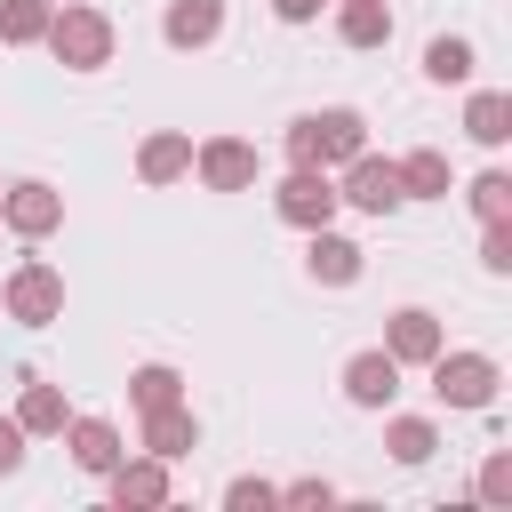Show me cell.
Masks as SVG:
<instances>
[{
  "mask_svg": "<svg viewBox=\"0 0 512 512\" xmlns=\"http://www.w3.org/2000/svg\"><path fill=\"white\" fill-rule=\"evenodd\" d=\"M272 8H280L288 24H304V16H320V0H272Z\"/></svg>",
  "mask_w": 512,
  "mask_h": 512,
  "instance_id": "31",
  "label": "cell"
},
{
  "mask_svg": "<svg viewBox=\"0 0 512 512\" xmlns=\"http://www.w3.org/2000/svg\"><path fill=\"white\" fill-rule=\"evenodd\" d=\"M136 168H144L152 184H168V176H184V168H192V136H152V144L136 152Z\"/></svg>",
  "mask_w": 512,
  "mask_h": 512,
  "instance_id": "19",
  "label": "cell"
},
{
  "mask_svg": "<svg viewBox=\"0 0 512 512\" xmlns=\"http://www.w3.org/2000/svg\"><path fill=\"white\" fill-rule=\"evenodd\" d=\"M352 152H368V120L344 112V104L304 112V120L288 128V160H296V168H328V160H352Z\"/></svg>",
  "mask_w": 512,
  "mask_h": 512,
  "instance_id": "1",
  "label": "cell"
},
{
  "mask_svg": "<svg viewBox=\"0 0 512 512\" xmlns=\"http://www.w3.org/2000/svg\"><path fill=\"white\" fill-rule=\"evenodd\" d=\"M336 200H352V208H368V216H392L408 192H400V160H376V152H352V176H344V192Z\"/></svg>",
  "mask_w": 512,
  "mask_h": 512,
  "instance_id": "5",
  "label": "cell"
},
{
  "mask_svg": "<svg viewBox=\"0 0 512 512\" xmlns=\"http://www.w3.org/2000/svg\"><path fill=\"white\" fill-rule=\"evenodd\" d=\"M480 264H488V272H512V216H504V224H488V240H480Z\"/></svg>",
  "mask_w": 512,
  "mask_h": 512,
  "instance_id": "26",
  "label": "cell"
},
{
  "mask_svg": "<svg viewBox=\"0 0 512 512\" xmlns=\"http://www.w3.org/2000/svg\"><path fill=\"white\" fill-rule=\"evenodd\" d=\"M480 496H488V504H504V496H512V456H488V472H480Z\"/></svg>",
  "mask_w": 512,
  "mask_h": 512,
  "instance_id": "28",
  "label": "cell"
},
{
  "mask_svg": "<svg viewBox=\"0 0 512 512\" xmlns=\"http://www.w3.org/2000/svg\"><path fill=\"white\" fill-rule=\"evenodd\" d=\"M0 208H8V224H16L24 240H40V232H56V216H64V200H56L48 184H16V192H8Z\"/></svg>",
  "mask_w": 512,
  "mask_h": 512,
  "instance_id": "11",
  "label": "cell"
},
{
  "mask_svg": "<svg viewBox=\"0 0 512 512\" xmlns=\"http://www.w3.org/2000/svg\"><path fill=\"white\" fill-rule=\"evenodd\" d=\"M16 464H24V424L0 416V472H16Z\"/></svg>",
  "mask_w": 512,
  "mask_h": 512,
  "instance_id": "29",
  "label": "cell"
},
{
  "mask_svg": "<svg viewBox=\"0 0 512 512\" xmlns=\"http://www.w3.org/2000/svg\"><path fill=\"white\" fill-rule=\"evenodd\" d=\"M144 448L160 456V464H176V456H192L200 448V424H192V408H144Z\"/></svg>",
  "mask_w": 512,
  "mask_h": 512,
  "instance_id": "8",
  "label": "cell"
},
{
  "mask_svg": "<svg viewBox=\"0 0 512 512\" xmlns=\"http://www.w3.org/2000/svg\"><path fill=\"white\" fill-rule=\"evenodd\" d=\"M272 208H280V224H296V232H320V224L336 216V184H328L320 168H296V176L272 192Z\"/></svg>",
  "mask_w": 512,
  "mask_h": 512,
  "instance_id": "6",
  "label": "cell"
},
{
  "mask_svg": "<svg viewBox=\"0 0 512 512\" xmlns=\"http://www.w3.org/2000/svg\"><path fill=\"white\" fill-rule=\"evenodd\" d=\"M424 368H432V392L448 408H488L496 400V360L488 352H432Z\"/></svg>",
  "mask_w": 512,
  "mask_h": 512,
  "instance_id": "2",
  "label": "cell"
},
{
  "mask_svg": "<svg viewBox=\"0 0 512 512\" xmlns=\"http://www.w3.org/2000/svg\"><path fill=\"white\" fill-rule=\"evenodd\" d=\"M224 504H232V512H264V504H280V488H264V480H232Z\"/></svg>",
  "mask_w": 512,
  "mask_h": 512,
  "instance_id": "27",
  "label": "cell"
},
{
  "mask_svg": "<svg viewBox=\"0 0 512 512\" xmlns=\"http://www.w3.org/2000/svg\"><path fill=\"white\" fill-rule=\"evenodd\" d=\"M328 496H336L328 480H296V488H288V504H328Z\"/></svg>",
  "mask_w": 512,
  "mask_h": 512,
  "instance_id": "30",
  "label": "cell"
},
{
  "mask_svg": "<svg viewBox=\"0 0 512 512\" xmlns=\"http://www.w3.org/2000/svg\"><path fill=\"white\" fill-rule=\"evenodd\" d=\"M344 40L352 48H384L392 40V8L384 0H344Z\"/></svg>",
  "mask_w": 512,
  "mask_h": 512,
  "instance_id": "18",
  "label": "cell"
},
{
  "mask_svg": "<svg viewBox=\"0 0 512 512\" xmlns=\"http://www.w3.org/2000/svg\"><path fill=\"white\" fill-rule=\"evenodd\" d=\"M72 464L80 472H112L120 464V432L104 416H72Z\"/></svg>",
  "mask_w": 512,
  "mask_h": 512,
  "instance_id": "12",
  "label": "cell"
},
{
  "mask_svg": "<svg viewBox=\"0 0 512 512\" xmlns=\"http://www.w3.org/2000/svg\"><path fill=\"white\" fill-rule=\"evenodd\" d=\"M24 432H64V392L56 384H24Z\"/></svg>",
  "mask_w": 512,
  "mask_h": 512,
  "instance_id": "22",
  "label": "cell"
},
{
  "mask_svg": "<svg viewBox=\"0 0 512 512\" xmlns=\"http://www.w3.org/2000/svg\"><path fill=\"white\" fill-rule=\"evenodd\" d=\"M304 264H312V280H328V288H344V280H360V248H352V240H336L328 224L312 232V256H304Z\"/></svg>",
  "mask_w": 512,
  "mask_h": 512,
  "instance_id": "13",
  "label": "cell"
},
{
  "mask_svg": "<svg viewBox=\"0 0 512 512\" xmlns=\"http://www.w3.org/2000/svg\"><path fill=\"white\" fill-rule=\"evenodd\" d=\"M384 352H392V360H432V352H440L432 312H416V304H408V312H392V344H384Z\"/></svg>",
  "mask_w": 512,
  "mask_h": 512,
  "instance_id": "15",
  "label": "cell"
},
{
  "mask_svg": "<svg viewBox=\"0 0 512 512\" xmlns=\"http://www.w3.org/2000/svg\"><path fill=\"white\" fill-rule=\"evenodd\" d=\"M48 32V0H0V40H40Z\"/></svg>",
  "mask_w": 512,
  "mask_h": 512,
  "instance_id": "23",
  "label": "cell"
},
{
  "mask_svg": "<svg viewBox=\"0 0 512 512\" xmlns=\"http://www.w3.org/2000/svg\"><path fill=\"white\" fill-rule=\"evenodd\" d=\"M384 448H392L400 464H424V456L440 448V432H432L424 416H392V432H384Z\"/></svg>",
  "mask_w": 512,
  "mask_h": 512,
  "instance_id": "20",
  "label": "cell"
},
{
  "mask_svg": "<svg viewBox=\"0 0 512 512\" xmlns=\"http://www.w3.org/2000/svg\"><path fill=\"white\" fill-rule=\"evenodd\" d=\"M160 32H168V48H208L224 32V0H176Z\"/></svg>",
  "mask_w": 512,
  "mask_h": 512,
  "instance_id": "10",
  "label": "cell"
},
{
  "mask_svg": "<svg viewBox=\"0 0 512 512\" xmlns=\"http://www.w3.org/2000/svg\"><path fill=\"white\" fill-rule=\"evenodd\" d=\"M344 392H352V408H392V392H400V360H392V352H360V360L344 368Z\"/></svg>",
  "mask_w": 512,
  "mask_h": 512,
  "instance_id": "7",
  "label": "cell"
},
{
  "mask_svg": "<svg viewBox=\"0 0 512 512\" xmlns=\"http://www.w3.org/2000/svg\"><path fill=\"white\" fill-rule=\"evenodd\" d=\"M424 72H432L440 88H448V80H472V40H448V32H440V40L424 48Z\"/></svg>",
  "mask_w": 512,
  "mask_h": 512,
  "instance_id": "21",
  "label": "cell"
},
{
  "mask_svg": "<svg viewBox=\"0 0 512 512\" xmlns=\"http://www.w3.org/2000/svg\"><path fill=\"white\" fill-rule=\"evenodd\" d=\"M464 136H472V144H504V136H512V96L480 88V96L464 104Z\"/></svg>",
  "mask_w": 512,
  "mask_h": 512,
  "instance_id": "14",
  "label": "cell"
},
{
  "mask_svg": "<svg viewBox=\"0 0 512 512\" xmlns=\"http://www.w3.org/2000/svg\"><path fill=\"white\" fill-rule=\"evenodd\" d=\"M128 392H136V408H168V400H176V368H160V360H152V368H136V376H128Z\"/></svg>",
  "mask_w": 512,
  "mask_h": 512,
  "instance_id": "24",
  "label": "cell"
},
{
  "mask_svg": "<svg viewBox=\"0 0 512 512\" xmlns=\"http://www.w3.org/2000/svg\"><path fill=\"white\" fill-rule=\"evenodd\" d=\"M400 192L408 200H448V160L440 152H408L400 160Z\"/></svg>",
  "mask_w": 512,
  "mask_h": 512,
  "instance_id": "17",
  "label": "cell"
},
{
  "mask_svg": "<svg viewBox=\"0 0 512 512\" xmlns=\"http://www.w3.org/2000/svg\"><path fill=\"white\" fill-rule=\"evenodd\" d=\"M0 304H8V312H16L24 328H48V320L64 312V280H56V272H48L40 256H32V264H16V272H8Z\"/></svg>",
  "mask_w": 512,
  "mask_h": 512,
  "instance_id": "4",
  "label": "cell"
},
{
  "mask_svg": "<svg viewBox=\"0 0 512 512\" xmlns=\"http://www.w3.org/2000/svg\"><path fill=\"white\" fill-rule=\"evenodd\" d=\"M472 208H480V224H504L512 216V176H480L472 184Z\"/></svg>",
  "mask_w": 512,
  "mask_h": 512,
  "instance_id": "25",
  "label": "cell"
},
{
  "mask_svg": "<svg viewBox=\"0 0 512 512\" xmlns=\"http://www.w3.org/2000/svg\"><path fill=\"white\" fill-rule=\"evenodd\" d=\"M112 496L120 504H168V464H112Z\"/></svg>",
  "mask_w": 512,
  "mask_h": 512,
  "instance_id": "16",
  "label": "cell"
},
{
  "mask_svg": "<svg viewBox=\"0 0 512 512\" xmlns=\"http://www.w3.org/2000/svg\"><path fill=\"white\" fill-rule=\"evenodd\" d=\"M200 176H208L216 192H248V184H256V152H248L240 136H216V144H200Z\"/></svg>",
  "mask_w": 512,
  "mask_h": 512,
  "instance_id": "9",
  "label": "cell"
},
{
  "mask_svg": "<svg viewBox=\"0 0 512 512\" xmlns=\"http://www.w3.org/2000/svg\"><path fill=\"white\" fill-rule=\"evenodd\" d=\"M72 72H96L104 56H112V24L96 16V8H64V16H48V32H40Z\"/></svg>",
  "mask_w": 512,
  "mask_h": 512,
  "instance_id": "3",
  "label": "cell"
}]
</instances>
